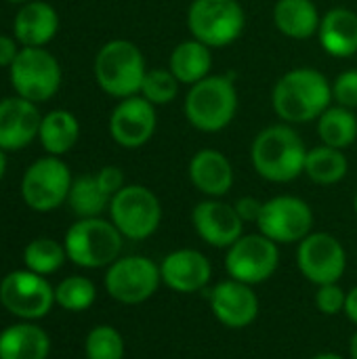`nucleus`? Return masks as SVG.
<instances>
[{
  "mask_svg": "<svg viewBox=\"0 0 357 359\" xmlns=\"http://www.w3.org/2000/svg\"><path fill=\"white\" fill-rule=\"evenodd\" d=\"M69 187V168L57 156H50L34 162L27 168L21 181V198L29 208L38 212H48L67 200Z\"/></svg>",
  "mask_w": 357,
  "mask_h": 359,
  "instance_id": "9",
  "label": "nucleus"
},
{
  "mask_svg": "<svg viewBox=\"0 0 357 359\" xmlns=\"http://www.w3.org/2000/svg\"><path fill=\"white\" fill-rule=\"evenodd\" d=\"M318 36L330 57H353L357 53V13L343 6L330 8L320 21Z\"/></svg>",
  "mask_w": 357,
  "mask_h": 359,
  "instance_id": "21",
  "label": "nucleus"
},
{
  "mask_svg": "<svg viewBox=\"0 0 357 359\" xmlns=\"http://www.w3.org/2000/svg\"><path fill=\"white\" fill-rule=\"evenodd\" d=\"M345 313H347V318L357 324V286L356 288H351L349 292H347V299H345V309H343Z\"/></svg>",
  "mask_w": 357,
  "mask_h": 359,
  "instance_id": "39",
  "label": "nucleus"
},
{
  "mask_svg": "<svg viewBox=\"0 0 357 359\" xmlns=\"http://www.w3.org/2000/svg\"><path fill=\"white\" fill-rule=\"evenodd\" d=\"M210 309L227 328H246L257 320L259 299L248 284L238 280L221 282L210 292Z\"/></svg>",
  "mask_w": 357,
  "mask_h": 359,
  "instance_id": "17",
  "label": "nucleus"
},
{
  "mask_svg": "<svg viewBox=\"0 0 357 359\" xmlns=\"http://www.w3.org/2000/svg\"><path fill=\"white\" fill-rule=\"evenodd\" d=\"M162 282L177 292H198L202 290L213 276L210 261L191 248L170 252L160 265Z\"/></svg>",
  "mask_w": 357,
  "mask_h": 359,
  "instance_id": "19",
  "label": "nucleus"
},
{
  "mask_svg": "<svg viewBox=\"0 0 357 359\" xmlns=\"http://www.w3.org/2000/svg\"><path fill=\"white\" fill-rule=\"evenodd\" d=\"M349 351H351V359H357V332L351 337V347H349Z\"/></svg>",
  "mask_w": 357,
  "mask_h": 359,
  "instance_id": "40",
  "label": "nucleus"
},
{
  "mask_svg": "<svg viewBox=\"0 0 357 359\" xmlns=\"http://www.w3.org/2000/svg\"><path fill=\"white\" fill-rule=\"evenodd\" d=\"M48 334L34 324H15L0 334V359H46Z\"/></svg>",
  "mask_w": 357,
  "mask_h": 359,
  "instance_id": "24",
  "label": "nucleus"
},
{
  "mask_svg": "<svg viewBox=\"0 0 357 359\" xmlns=\"http://www.w3.org/2000/svg\"><path fill=\"white\" fill-rule=\"evenodd\" d=\"M263 236L276 244L301 242L314 227V212L309 204L295 196H278L263 202L261 217L257 221Z\"/></svg>",
  "mask_w": 357,
  "mask_h": 359,
  "instance_id": "12",
  "label": "nucleus"
},
{
  "mask_svg": "<svg viewBox=\"0 0 357 359\" xmlns=\"http://www.w3.org/2000/svg\"><path fill=\"white\" fill-rule=\"evenodd\" d=\"M17 46L8 36H0V67H6L15 61L17 57Z\"/></svg>",
  "mask_w": 357,
  "mask_h": 359,
  "instance_id": "38",
  "label": "nucleus"
},
{
  "mask_svg": "<svg viewBox=\"0 0 357 359\" xmlns=\"http://www.w3.org/2000/svg\"><path fill=\"white\" fill-rule=\"evenodd\" d=\"M95 297H97L95 284L82 276L65 278L55 288V303L65 311H84L95 303Z\"/></svg>",
  "mask_w": 357,
  "mask_h": 359,
  "instance_id": "31",
  "label": "nucleus"
},
{
  "mask_svg": "<svg viewBox=\"0 0 357 359\" xmlns=\"http://www.w3.org/2000/svg\"><path fill=\"white\" fill-rule=\"evenodd\" d=\"M4 168H6V158H4V149H0V179L4 175Z\"/></svg>",
  "mask_w": 357,
  "mask_h": 359,
  "instance_id": "41",
  "label": "nucleus"
},
{
  "mask_svg": "<svg viewBox=\"0 0 357 359\" xmlns=\"http://www.w3.org/2000/svg\"><path fill=\"white\" fill-rule=\"evenodd\" d=\"M280 263V250L274 240L263 233L242 236L229 246L225 257L227 273L248 286L263 284L274 276Z\"/></svg>",
  "mask_w": 357,
  "mask_h": 359,
  "instance_id": "10",
  "label": "nucleus"
},
{
  "mask_svg": "<svg viewBox=\"0 0 357 359\" xmlns=\"http://www.w3.org/2000/svg\"><path fill=\"white\" fill-rule=\"evenodd\" d=\"M236 210L240 215V219L244 223H257L259 217H261V210H263V202L257 200V198H250V196H244L236 202Z\"/></svg>",
  "mask_w": 357,
  "mask_h": 359,
  "instance_id": "37",
  "label": "nucleus"
},
{
  "mask_svg": "<svg viewBox=\"0 0 357 359\" xmlns=\"http://www.w3.org/2000/svg\"><path fill=\"white\" fill-rule=\"evenodd\" d=\"M332 99L347 109H356L357 69H349V72H343L341 76H337V80L332 82Z\"/></svg>",
  "mask_w": 357,
  "mask_h": 359,
  "instance_id": "35",
  "label": "nucleus"
},
{
  "mask_svg": "<svg viewBox=\"0 0 357 359\" xmlns=\"http://www.w3.org/2000/svg\"><path fill=\"white\" fill-rule=\"evenodd\" d=\"M86 359H122L124 339L112 326H95L84 343Z\"/></svg>",
  "mask_w": 357,
  "mask_h": 359,
  "instance_id": "32",
  "label": "nucleus"
},
{
  "mask_svg": "<svg viewBox=\"0 0 357 359\" xmlns=\"http://www.w3.org/2000/svg\"><path fill=\"white\" fill-rule=\"evenodd\" d=\"M59 29L57 11L46 2H27L15 17V36L23 46H44Z\"/></svg>",
  "mask_w": 357,
  "mask_h": 359,
  "instance_id": "22",
  "label": "nucleus"
},
{
  "mask_svg": "<svg viewBox=\"0 0 357 359\" xmlns=\"http://www.w3.org/2000/svg\"><path fill=\"white\" fill-rule=\"evenodd\" d=\"M307 149L299 133L286 124L263 128L250 147V160L255 170L274 183L295 181L305 172Z\"/></svg>",
  "mask_w": 357,
  "mask_h": 359,
  "instance_id": "2",
  "label": "nucleus"
},
{
  "mask_svg": "<svg viewBox=\"0 0 357 359\" xmlns=\"http://www.w3.org/2000/svg\"><path fill=\"white\" fill-rule=\"evenodd\" d=\"M109 212L118 231L130 240L149 238L162 221L160 200L143 185H124L112 198Z\"/></svg>",
  "mask_w": 357,
  "mask_h": 359,
  "instance_id": "8",
  "label": "nucleus"
},
{
  "mask_svg": "<svg viewBox=\"0 0 357 359\" xmlns=\"http://www.w3.org/2000/svg\"><path fill=\"white\" fill-rule=\"evenodd\" d=\"M145 74L143 53L128 40H112L95 57L97 84L112 97L126 99L139 95Z\"/></svg>",
  "mask_w": 357,
  "mask_h": 359,
  "instance_id": "4",
  "label": "nucleus"
},
{
  "mask_svg": "<svg viewBox=\"0 0 357 359\" xmlns=\"http://www.w3.org/2000/svg\"><path fill=\"white\" fill-rule=\"evenodd\" d=\"M332 101V84L314 67H297L284 74L271 93L276 114L288 124L318 120Z\"/></svg>",
  "mask_w": 357,
  "mask_h": 359,
  "instance_id": "1",
  "label": "nucleus"
},
{
  "mask_svg": "<svg viewBox=\"0 0 357 359\" xmlns=\"http://www.w3.org/2000/svg\"><path fill=\"white\" fill-rule=\"evenodd\" d=\"M314 359H343L341 355H335V353H320V355H316Z\"/></svg>",
  "mask_w": 357,
  "mask_h": 359,
  "instance_id": "42",
  "label": "nucleus"
},
{
  "mask_svg": "<svg viewBox=\"0 0 357 359\" xmlns=\"http://www.w3.org/2000/svg\"><path fill=\"white\" fill-rule=\"evenodd\" d=\"M244 23V8L238 0H194L187 11L191 36L210 48L227 46L238 40Z\"/></svg>",
  "mask_w": 357,
  "mask_h": 359,
  "instance_id": "6",
  "label": "nucleus"
},
{
  "mask_svg": "<svg viewBox=\"0 0 357 359\" xmlns=\"http://www.w3.org/2000/svg\"><path fill=\"white\" fill-rule=\"evenodd\" d=\"M276 27L295 40H307L320 29V13L311 0H278L274 6Z\"/></svg>",
  "mask_w": 357,
  "mask_h": 359,
  "instance_id": "23",
  "label": "nucleus"
},
{
  "mask_svg": "<svg viewBox=\"0 0 357 359\" xmlns=\"http://www.w3.org/2000/svg\"><path fill=\"white\" fill-rule=\"evenodd\" d=\"M156 105H151L145 97L133 95L122 99L109 118L112 139L128 149L145 145L156 133Z\"/></svg>",
  "mask_w": 357,
  "mask_h": 359,
  "instance_id": "15",
  "label": "nucleus"
},
{
  "mask_svg": "<svg viewBox=\"0 0 357 359\" xmlns=\"http://www.w3.org/2000/svg\"><path fill=\"white\" fill-rule=\"evenodd\" d=\"M213 67L210 46L202 44L200 40H185L175 46L170 53L168 69L181 84H196L208 76Z\"/></svg>",
  "mask_w": 357,
  "mask_h": 359,
  "instance_id": "25",
  "label": "nucleus"
},
{
  "mask_svg": "<svg viewBox=\"0 0 357 359\" xmlns=\"http://www.w3.org/2000/svg\"><path fill=\"white\" fill-rule=\"evenodd\" d=\"M63 246L69 261L86 269H97L118 261L122 250V233L114 223L99 217L80 219L67 229Z\"/></svg>",
  "mask_w": 357,
  "mask_h": 359,
  "instance_id": "5",
  "label": "nucleus"
},
{
  "mask_svg": "<svg viewBox=\"0 0 357 359\" xmlns=\"http://www.w3.org/2000/svg\"><path fill=\"white\" fill-rule=\"evenodd\" d=\"M162 282L160 267L145 257H124L109 265L105 288L112 299L124 305H139L154 297Z\"/></svg>",
  "mask_w": 357,
  "mask_h": 359,
  "instance_id": "11",
  "label": "nucleus"
},
{
  "mask_svg": "<svg viewBox=\"0 0 357 359\" xmlns=\"http://www.w3.org/2000/svg\"><path fill=\"white\" fill-rule=\"evenodd\" d=\"M185 118L204 133H217L229 126L238 111V93L227 76H206L191 84L185 97Z\"/></svg>",
  "mask_w": 357,
  "mask_h": 359,
  "instance_id": "3",
  "label": "nucleus"
},
{
  "mask_svg": "<svg viewBox=\"0 0 357 359\" xmlns=\"http://www.w3.org/2000/svg\"><path fill=\"white\" fill-rule=\"evenodd\" d=\"M8 2H27V0H8Z\"/></svg>",
  "mask_w": 357,
  "mask_h": 359,
  "instance_id": "44",
  "label": "nucleus"
},
{
  "mask_svg": "<svg viewBox=\"0 0 357 359\" xmlns=\"http://www.w3.org/2000/svg\"><path fill=\"white\" fill-rule=\"evenodd\" d=\"M353 206H356V215H357V194H356V200H353Z\"/></svg>",
  "mask_w": 357,
  "mask_h": 359,
  "instance_id": "43",
  "label": "nucleus"
},
{
  "mask_svg": "<svg viewBox=\"0 0 357 359\" xmlns=\"http://www.w3.org/2000/svg\"><path fill=\"white\" fill-rule=\"evenodd\" d=\"M345 299H347V294L343 292V288L337 282L335 284H324V286H318L316 307L324 316H337L339 311L345 309Z\"/></svg>",
  "mask_w": 357,
  "mask_h": 359,
  "instance_id": "34",
  "label": "nucleus"
},
{
  "mask_svg": "<svg viewBox=\"0 0 357 359\" xmlns=\"http://www.w3.org/2000/svg\"><path fill=\"white\" fill-rule=\"evenodd\" d=\"M179 80L170 69H149L143 78L141 97H145L151 105H166L175 101L179 93Z\"/></svg>",
  "mask_w": 357,
  "mask_h": 359,
  "instance_id": "33",
  "label": "nucleus"
},
{
  "mask_svg": "<svg viewBox=\"0 0 357 359\" xmlns=\"http://www.w3.org/2000/svg\"><path fill=\"white\" fill-rule=\"evenodd\" d=\"M40 114L36 105L23 97L0 101V149L15 151L34 141L40 133Z\"/></svg>",
  "mask_w": 357,
  "mask_h": 359,
  "instance_id": "18",
  "label": "nucleus"
},
{
  "mask_svg": "<svg viewBox=\"0 0 357 359\" xmlns=\"http://www.w3.org/2000/svg\"><path fill=\"white\" fill-rule=\"evenodd\" d=\"M65 257H67L65 246H61L59 242H55L50 238H38V240L29 242L27 248L23 250L25 267L38 276L57 271L63 265Z\"/></svg>",
  "mask_w": 357,
  "mask_h": 359,
  "instance_id": "30",
  "label": "nucleus"
},
{
  "mask_svg": "<svg viewBox=\"0 0 357 359\" xmlns=\"http://www.w3.org/2000/svg\"><path fill=\"white\" fill-rule=\"evenodd\" d=\"M301 273L316 286L335 284L345 273L347 255L343 244L330 233H309L297 250Z\"/></svg>",
  "mask_w": 357,
  "mask_h": 359,
  "instance_id": "14",
  "label": "nucleus"
},
{
  "mask_svg": "<svg viewBox=\"0 0 357 359\" xmlns=\"http://www.w3.org/2000/svg\"><path fill=\"white\" fill-rule=\"evenodd\" d=\"M318 135L328 147H349L357 139V118L353 109H347L343 105L328 107L318 118Z\"/></svg>",
  "mask_w": 357,
  "mask_h": 359,
  "instance_id": "28",
  "label": "nucleus"
},
{
  "mask_svg": "<svg viewBox=\"0 0 357 359\" xmlns=\"http://www.w3.org/2000/svg\"><path fill=\"white\" fill-rule=\"evenodd\" d=\"M11 82L19 97L32 103L46 101L61 84L59 61L42 46H25L11 63Z\"/></svg>",
  "mask_w": 357,
  "mask_h": 359,
  "instance_id": "7",
  "label": "nucleus"
},
{
  "mask_svg": "<svg viewBox=\"0 0 357 359\" xmlns=\"http://www.w3.org/2000/svg\"><path fill=\"white\" fill-rule=\"evenodd\" d=\"M347 168H349L347 158L337 147H328L322 143L320 147H314L307 151L305 175L318 185H335L343 181L347 175Z\"/></svg>",
  "mask_w": 357,
  "mask_h": 359,
  "instance_id": "27",
  "label": "nucleus"
},
{
  "mask_svg": "<svg viewBox=\"0 0 357 359\" xmlns=\"http://www.w3.org/2000/svg\"><path fill=\"white\" fill-rule=\"evenodd\" d=\"M0 303L17 318L38 320L50 311L55 303V290L42 276L29 269L13 271L0 284Z\"/></svg>",
  "mask_w": 357,
  "mask_h": 359,
  "instance_id": "13",
  "label": "nucleus"
},
{
  "mask_svg": "<svg viewBox=\"0 0 357 359\" xmlns=\"http://www.w3.org/2000/svg\"><path fill=\"white\" fill-rule=\"evenodd\" d=\"M95 177H97L99 187H101L109 198H114V196L124 187V175H122V170L116 168V166H105V168H101Z\"/></svg>",
  "mask_w": 357,
  "mask_h": 359,
  "instance_id": "36",
  "label": "nucleus"
},
{
  "mask_svg": "<svg viewBox=\"0 0 357 359\" xmlns=\"http://www.w3.org/2000/svg\"><path fill=\"white\" fill-rule=\"evenodd\" d=\"M67 202H69V208L78 217L95 219L105 210V206L112 202V198L99 187L97 177L84 175V177H78L76 181H72Z\"/></svg>",
  "mask_w": 357,
  "mask_h": 359,
  "instance_id": "29",
  "label": "nucleus"
},
{
  "mask_svg": "<svg viewBox=\"0 0 357 359\" xmlns=\"http://www.w3.org/2000/svg\"><path fill=\"white\" fill-rule=\"evenodd\" d=\"M189 179L198 191L221 198L234 185L231 162L217 149H200L189 162Z\"/></svg>",
  "mask_w": 357,
  "mask_h": 359,
  "instance_id": "20",
  "label": "nucleus"
},
{
  "mask_svg": "<svg viewBox=\"0 0 357 359\" xmlns=\"http://www.w3.org/2000/svg\"><path fill=\"white\" fill-rule=\"evenodd\" d=\"M191 221L198 236L215 248H229L242 238L244 221L240 219L236 206H229L215 198L200 202L194 208Z\"/></svg>",
  "mask_w": 357,
  "mask_h": 359,
  "instance_id": "16",
  "label": "nucleus"
},
{
  "mask_svg": "<svg viewBox=\"0 0 357 359\" xmlns=\"http://www.w3.org/2000/svg\"><path fill=\"white\" fill-rule=\"evenodd\" d=\"M78 135H80L78 120L72 111L65 109H55L46 114L40 122V133H38L42 147L50 156L67 154L76 145Z\"/></svg>",
  "mask_w": 357,
  "mask_h": 359,
  "instance_id": "26",
  "label": "nucleus"
}]
</instances>
